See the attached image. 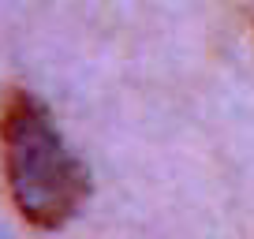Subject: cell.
<instances>
[{
	"label": "cell",
	"mask_w": 254,
	"mask_h": 239,
	"mask_svg": "<svg viewBox=\"0 0 254 239\" xmlns=\"http://www.w3.org/2000/svg\"><path fill=\"white\" fill-rule=\"evenodd\" d=\"M0 172L15 213L38 232L64 228L90 194L86 165L30 90H8L0 101Z\"/></svg>",
	"instance_id": "obj_1"
},
{
	"label": "cell",
	"mask_w": 254,
	"mask_h": 239,
	"mask_svg": "<svg viewBox=\"0 0 254 239\" xmlns=\"http://www.w3.org/2000/svg\"><path fill=\"white\" fill-rule=\"evenodd\" d=\"M236 8H239V15L247 19V26L254 30V0H236Z\"/></svg>",
	"instance_id": "obj_2"
}]
</instances>
